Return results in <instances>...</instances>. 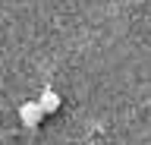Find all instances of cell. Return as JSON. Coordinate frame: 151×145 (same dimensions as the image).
<instances>
[{
	"instance_id": "cell-2",
	"label": "cell",
	"mask_w": 151,
	"mask_h": 145,
	"mask_svg": "<svg viewBox=\"0 0 151 145\" xmlns=\"http://www.w3.org/2000/svg\"><path fill=\"white\" fill-rule=\"evenodd\" d=\"M38 101H41V107H44V114H54V110H60V101H63V98L57 95L54 88H44Z\"/></svg>"
},
{
	"instance_id": "cell-1",
	"label": "cell",
	"mask_w": 151,
	"mask_h": 145,
	"mask_svg": "<svg viewBox=\"0 0 151 145\" xmlns=\"http://www.w3.org/2000/svg\"><path fill=\"white\" fill-rule=\"evenodd\" d=\"M19 120H22V126H28V129L41 126V120H44L41 101H22V104H19Z\"/></svg>"
}]
</instances>
